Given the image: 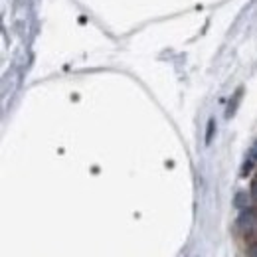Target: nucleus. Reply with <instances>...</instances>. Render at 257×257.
<instances>
[{
	"instance_id": "obj_1",
	"label": "nucleus",
	"mask_w": 257,
	"mask_h": 257,
	"mask_svg": "<svg viewBox=\"0 0 257 257\" xmlns=\"http://www.w3.org/2000/svg\"><path fill=\"white\" fill-rule=\"evenodd\" d=\"M257 224V214L255 210H251V208H245L241 214H239V218H237V225L241 227V229H251L253 225Z\"/></svg>"
},
{
	"instance_id": "obj_2",
	"label": "nucleus",
	"mask_w": 257,
	"mask_h": 257,
	"mask_svg": "<svg viewBox=\"0 0 257 257\" xmlns=\"http://www.w3.org/2000/svg\"><path fill=\"white\" fill-rule=\"evenodd\" d=\"M241 89H237V93L233 97V101H229V107H227V111H225V117H231L233 113H235V107H237V103H239V99H241Z\"/></svg>"
},
{
	"instance_id": "obj_3",
	"label": "nucleus",
	"mask_w": 257,
	"mask_h": 257,
	"mask_svg": "<svg viewBox=\"0 0 257 257\" xmlns=\"http://www.w3.org/2000/svg\"><path fill=\"white\" fill-rule=\"evenodd\" d=\"M247 204H249V196L245 192H239L235 196V206L237 208H247Z\"/></svg>"
},
{
	"instance_id": "obj_4",
	"label": "nucleus",
	"mask_w": 257,
	"mask_h": 257,
	"mask_svg": "<svg viewBox=\"0 0 257 257\" xmlns=\"http://www.w3.org/2000/svg\"><path fill=\"white\" fill-rule=\"evenodd\" d=\"M214 131H216V121L210 119V121H208V128H206V143H208V145H210L212 139H214Z\"/></svg>"
},
{
	"instance_id": "obj_5",
	"label": "nucleus",
	"mask_w": 257,
	"mask_h": 257,
	"mask_svg": "<svg viewBox=\"0 0 257 257\" xmlns=\"http://www.w3.org/2000/svg\"><path fill=\"white\" fill-rule=\"evenodd\" d=\"M251 166H253V159H251V161H247L245 164H243V168H241V174L245 176V174H247V172L251 170Z\"/></svg>"
},
{
	"instance_id": "obj_6",
	"label": "nucleus",
	"mask_w": 257,
	"mask_h": 257,
	"mask_svg": "<svg viewBox=\"0 0 257 257\" xmlns=\"http://www.w3.org/2000/svg\"><path fill=\"white\" fill-rule=\"evenodd\" d=\"M251 198L257 200V176L253 178V182H251Z\"/></svg>"
},
{
	"instance_id": "obj_7",
	"label": "nucleus",
	"mask_w": 257,
	"mask_h": 257,
	"mask_svg": "<svg viewBox=\"0 0 257 257\" xmlns=\"http://www.w3.org/2000/svg\"><path fill=\"white\" fill-rule=\"evenodd\" d=\"M249 257H257V243L249 247Z\"/></svg>"
},
{
	"instance_id": "obj_8",
	"label": "nucleus",
	"mask_w": 257,
	"mask_h": 257,
	"mask_svg": "<svg viewBox=\"0 0 257 257\" xmlns=\"http://www.w3.org/2000/svg\"><path fill=\"white\" fill-rule=\"evenodd\" d=\"M251 159H257V143L255 147H253V151H251Z\"/></svg>"
}]
</instances>
